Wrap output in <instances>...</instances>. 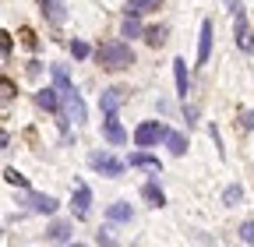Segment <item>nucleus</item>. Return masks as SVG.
I'll list each match as a JSON object with an SVG mask.
<instances>
[{
	"label": "nucleus",
	"mask_w": 254,
	"mask_h": 247,
	"mask_svg": "<svg viewBox=\"0 0 254 247\" xmlns=\"http://www.w3.org/2000/svg\"><path fill=\"white\" fill-rule=\"evenodd\" d=\"M95 60L103 64V71H124V67L134 64V50L127 43H120V39H110V43H103L95 50Z\"/></svg>",
	"instance_id": "nucleus-1"
},
{
	"label": "nucleus",
	"mask_w": 254,
	"mask_h": 247,
	"mask_svg": "<svg viewBox=\"0 0 254 247\" xmlns=\"http://www.w3.org/2000/svg\"><path fill=\"white\" fill-rule=\"evenodd\" d=\"M166 134H170V127H163L159 120H148V124H141V127L134 131V145L148 148V145H155V141H166Z\"/></svg>",
	"instance_id": "nucleus-2"
},
{
	"label": "nucleus",
	"mask_w": 254,
	"mask_h": 247,
	"mask_svg": "<svg viewBox=\"0 0 254 247\" xmlns=\"http://www.w3.org/2000/svg\"><path fill=\"white\" fill-rule=\"evenodd\" d=\"M60 96H64V117H67L71 124H85L88 120V113H85V103H81V96H78V92L71 88V92H60Z\"/></svg>",
	"instance_id": "nucleus-3"
},
{
	"label": "nucleus",
	"mask_w": 254,
	"mask_h": 247,
	"mask_svg": "<svg viewBox=\"0 0 254 247\" xmlns=\"http://www.w3.org/2000/svg\"><path fill=\"white\" fill-rule=\"evenodd\" d=\"M88 163H92V170H99L103 177H120V173H124V166H127V163L113 159L110 152H92V156H88Z\"/></svg>",
	"instance_id": "nucleus-4"
},
{
	"label": "nucleus",
	"mask_w": 254,
	"mask_h": 247,
	"mask_svg": "<svg viewBox=\"0 0 254 247\" xmlns=\"http://www.w3.org/2000/svg\"><path fill=\"white\" fill-rule=\"evenodd\" d=\"M32 212H43V215H50V212H57V198L53 194H36V191H25V198H21Z\"/></svg>",
	"instance_id": "nucleus-5"
},
{
	"label": "nucleus",
	"mask_w": 254,
	"mask_h": 247,
	"mask_svg": "<svg viewBox=\"0 0 254 247\" xmlns=\"http://www.w3.org/2000/svg\"><path fill=\"white\" fill-rule=\"evenodd\" d=\"M39 11H43V18L53 21V25H64V21H67V4H64V0H39Z\"/></svg>",
	"instance_id": "nucleus-6"
},
{
	"label": "nucleus",
	"mask_w": 254,
	"mask_h": 247,
	"mask_svg": "<svg viewBox=\"0 0 254 247\" xmlns=\"http://www.w3.org/2000/svg\"><path fill=\"white\" fill-rule=\"evenodd\" d=\"M103 134H106V141H110V145H124V141H127V131L120 127L117 113H106V120H103Z\"/></svg>",
	"instance_id": "nucleus-7"
},
{
	"label": "nucleus",
	"mask_w": 254,
	"mask_h": 247,
	"mask_svg": "<svg viewBox=\"0 0 254 247\" xmlns=\"http://www.w3.org/2000/svg\"><path fill=\"white\" fill-rule=\"evenodd\" d=\"M36 103H39L43 110H50V113H60L64 96H60V88H43V92H36Z\"/></svg>",
	"instance_id": "nucleus-8"
},
{
	"label": "nucleus",
	"mask_w": 254,
	"mask_h": 247,
	"mask_svg": "<svg viewBox=\"0 0 254 247\" xmlns=\"http://www.w3.org/2000/svg\"><path fill=\"white\" fill-rule=\"evenodd\" d=\"M212 53V21H201V36H198V64H208Z\"/></svg>",
	"instance_id": "nucleus-9"
},
{
	"label": "nucleus",
	"mask_w": 254,
	"mask_h": 247,
	"mask_svg": "<svg viewBox=\"0 0 254 247\" xmlns=\"http://www.w3.org/2000/svg\"><path fill=\"white\" fill-rule=\"evenodd\" d=\"M173 74H177V92H180V99H187V92H190V78H187V60L177 57L173 60Z\"/></svg>",
	"instance_id": "nucleus-10"
},
{
	"label": "nucleus",
	"mask_w": 254,
	"mask_h": 247,
	"mask_svg": "<svg viewBox=\"0 0 254 247\" xmlns=\"http://www.w3.org/2000/svg\"><path fill=\"white\" fill-rule=\"evenodd\" d=\"M88 205H92L88 184H78V187H74V215H78V219H85V215H88Z\"/></svg>",
	"instance_id": "nucleus-11"
},
{
	"label": "nucleus",
	"mask_w": 254,
	"mask_h": 247,
	"mask_svg": "<svg viewBox=\"0 0 254 247\" xmlns=\"http://www.w3.org/2000/svg\"><path fill=\"white\" fill-rule=\"evenodd\" d=\"M127 166H134V170H148V173H159L163 166H159L155 156H148V152H134L131 159H127Z\"/></svg>",
	"instance_id": "nucleus-12"
},
{
	"label": "nucleus",
	"mask_w": 254,
	"mask_h": 247,
	"mask_svg": "<svg viewBox=\"0 0 254 247\" xmlns=\"http://www.w3.org/2000/svg\"><path fill=\"white\" fill-rule=\"evenodd\" d=\"M124 103V88H106L99 96V106H103V117L106 113H117V106Z\"/></svg>",
	"instance_id": "nucleus-13"
},
{
	"label": "nucleus",
	"mask_w": 254,
	"mask_h": 247,
	"mask_svg": "<svg viewBox=\"0 0 254 247\" xmlns=\"http://www.w3.org/2000/svg\"><path fill=\"white\" fill-rule=\"evenodd\" d=\"M237 46H240L244 53L254 50V39L247 36V14H244V11H237Z\"/></svg>",
	"instance_id": "nucleus-14"
},
{
	"label": "nucleus",
	"mask_w": 254,
	"mask_h": 247,
	"mask_svg": "<svg viewBox=\"0 0 254 247\" xmlns=\"http://www.w3.org/2000/svg\"><path fill=\"white\" fill-rule=\"evenodd\" d=\"M120 36H124V39H138V36H145V28H141L138 14L127 11V18H124V25H120Z\"/></svg>",
	"instance_id": "nucleus-15"
},
{
	"label": "nucleus",
	"mask_w": 254,
	"mask_h": 247,
	"mask_svg": "<svg viewBox=\"0 0 254 247\" xmlns=\"http://www.w3.org/2000/svg\"><path fill=\"white\" fill-rule=\"evenodd\" d=\"M131 215H134V212H131V205H127V201H117V205L106 208V219H110V223H131Z\"/></svg>",
	"instance_id": "nucleus-16"
},
{
	"label": "nucleus",
	"mask_w": 254,
	"mask_h": 247,
	"mask_svg": "<svg viewBox=\"0 0 254 247\" xmlns=\"http://www.w3.org/2000/svg\"><path fill=\"white\" fill-rule=\"evenodd\" d=\"M141 198H145L152 208H163V205H166V194L159 191V184H145V187H141Z\"/></svg>",
	"instance_id": "nucleus-17"
},
{
	"label": "nucleus",
	"mask_w": 254,
	"mask_h": 247,
	"mask_svg": "<svg viewBox=\"0 0 254 247\" xmlns=\"http://www.w3.org/2000/svg\"><path fill=\"white\" fill-rule=\"evenodd\" d=\"M46 240H53V244H67V240H71V223H53V226L46 230Z\"/></svg>",
	"instance_id": "nucleus-18"
},
{
	"label": "nucleus",
	"mask_w": 254,
	"mask_h": 247,
	"mask_svg": "<svg viewBox=\"0 0 254 247\" xmlns=\"http://www.w3.org/2000/svg\"><path fill=\"white\" fill-rule=\"evenodd\" d=\"M50 74H53V81H57V88L60 92H71L74 85H71V78H67V71H64V64H53L50 67Z\"/></svg>",
	"instance_id": "nucleus-19"
},
{
	"label": "nucleus",
	"mask_w": 254,
	"mask_h": 247,
	"mask_svg": "<svg viewBox=\"0 0 254 247\" xmlns=\"http://www.w3.org/2000/svg\"><path fill=\"white\" fill-rule=\"evenodd\" d=\"M145 43H148V46H163V43H166V28H163V25L145 28Z\"/></svg>",
	"instance_id": "nucleus-20"
},
{
	"label": "nucleus",
	"mask_w": 254,
	"mask_h": 247,
	"mask_svg": "<svg viewBox=\"0 0 254 247\" xmlns=\"http://www.w3.org/2000/svg\"><path fill=\"white\" fill-rule=\"evenodd\" d=\"M4 180L11 184V187H21V191H28V177H25V173H18L14 166H7V170H4Z\"/></svg>",
	"instance_id": "nucleus-21"
},
{
	"label": "nucleus",
	"mask_w": 254,
	"mask_h": 247,
	"mask_svg": "<svg viewBox=\"0 0 254 247\" xmlns=\"http://www.w3.org/2000/svg\"><path fill=\"white\" fill-rule=\"evenodd\" d=\"M166 145H170L173 156H184V152H187V138H184V134H177V131H170V134H166Z\"/></svg>",
	"instance_id": "nucleus-22"
},
{
	"label": "nucleus",
	"mask_w": 254,
	"mask_h": 247,
	"mask_svg": "<svg viewBox=\"0 0 254 247\" xmlns=\"http://www.w3.org/2000/svg\"><path fill=\"white\" fill-rule=\"evenodd\" d=\"M159 4H163V0H131V7H127V11H131V14H148Z\"/></svg>",
	"instance_id": "nucleus-23"
},
{
	"label": "nucleus",
	"mask_w": 254,
	"mask_h": 247,
	"mask_svg": "<svg viewBox=\"0 0 254 247\" xmlns=\"http://www.w3.org/2000/svg\"><path fill=\"white\" fill-rule=\"evenodd\" d=\"M14 96H18V85H14V81H7V78H0V106L11 103Z\"/></svg>",
	"instance_id": "nucleus-24"
},
{
	"label": "nucleus",
	"mask_w": 254,
	"mask_h": 247,
	"mask_svg": "<svg viewBox=\"0 0 254 247\" xmlns=\"http://www.w3.org/2000/svg\"><path fill=\"white\" fill-rule=\"evenodd\" d=\"M240 198H244V187H240V184H233V187L222 191V205H240Z\"/></svg>",
	"instance_id": "nucleus-25"
},
{
	"label": "nucleus",
	"mask_w": 254,
	"mask_h": 247,
	"mask_svg": "<svg viewBox=\"0 0 254 247\" xmlns=\"http://www.w3.org/2000/svg\"><path fill=\"white\" fill-rule=\"evenodd\" d=\"M71 53H74V60H85V57H88L92 50H88V43H81V39H74V43H71Z\"/></svg>",
	"instance_id": "nucleus-26"
},
{
	"label": "nucleus",
	"mask_w": 254,
	"mask_h": 247,
	"mask_svg": "<svg viewBox=\"0 0 254 247\" xmlns=\"http://www.w3.org/2000/svg\"><path fill=\"white\" fill-rule=\"evenodd\" d=\"M240 240H244V244H254V219H247V223L240 226Z\"/></svg>",
	"instance_id": "nucleus-27"
},
{
	"label": "nucleus",
	"mask_w": 254,
	"mask_h": 247,
	"mask_svg": "<svg viewBox=\"0 0 254 247\" xmlns=\"http://www.w3.org/2000/svg\"><path fill=\"white\" fill-rule=\"evenodd\" d=\"M11 50H14V43H11V36H7V32H0V53H4V57H7Z\"/></svg>",
	"instance_id": "nucleus-28"
},
{
	"label": "nucleus",
	"mask_w": 254,
	"mask_h": 247,
	"mask_svg": "<svg viewBox=\"0 0 254 247\" xmlns=\"http://www.w3.org/2000/svg\"><path fill=\"white\" fill-rule=\"evenodd\" d=\"M240 127L244 131H254V113H240Z\"/></svg>",
	"instance_id": "nucleus-29"
},
{
	"label": "nucleus",
	"mask_w": 254,
	"mask_h": 247,
	"mask_svg": "<svg viewBox=\"0 0 254 247\" xmlns=\"http://www.w3.org/2000/svg\"><path fill=\"white\" fill-rule=\"evenodd\" d=\"M7 141H11V138H7V131H4V127H0V152H4V148H7Z\"/></svg>",
	"instance_id": "nucleus-30"
},
{
	"label": "nucleus",
	"mask_w": 254,
	"mask_h": 247,
	"mask_svg": "<svg viewBox=\"0 0 254 247\" xmlns=\"http://www.w3.org/2000/svg\"><path fill=\"white\" fill-rule=\"evenodd\" d=\"M226 7H230V11L237 14V11H240V0H226Z\"/></svg>",
	"instance_id": "nucleus-31"
}]
</instances>
